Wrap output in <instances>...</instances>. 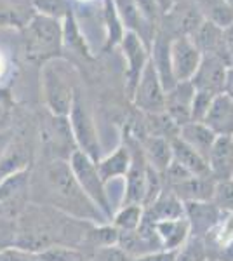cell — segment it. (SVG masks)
<instances>
[{
	"label": "cell",
	"instance_id": "1",
	"mask_svg": "<svg viewBox=\"0 0 233 261\" xmlns=\"http://www.w3.org/2000/svg\"><path fill=\"white\" fill-rule=\"evenodd\" d=\"M42 185L45 190L42 205H49L71 218L92 223V225L107 223V216L92 204L86 192L80 188L68 161L53 159L45 164L42 167Z\"/></svg>",
	"mask_w": 233,
	"mask_h": 261
},
{
	"label": "cell",
	"instance_id": "2",
	"mask_svg": "<svg viewBox=\"0 0 233 261\" xmlns=\"http://www.w3.org/2000/svg\"><path fill=\"white\" fill-rule=\"evenodd\" d=\"M40 87L49 112L56 117H68L77 89L70 70H66L61 61H56V58L47 61L42 68Z\"/></svg>",
	"mask_w": 233,
	"mask_h": 261
},
{
	"label": "cell",
	"instance_id": "3",
	"mask_svg": "<svg viewBox=\"0 0 233 261\" xmlns=\"http://www.w3.org/2000/svg\"><path fill=\"white\" fill-rule=\"evenodd\" d=\"M23 30L27 53L33 60H54L65 42L63 21L50 19L40 14L33 16Z\"/></svg>",
	"mask_w": 233,
	"mask_h": 261
},
{
	"label": "cell",
	"instance_id": "4",
	"mask_svg": "<svg viewBox=\"0 0 233 261\" xmlns=\"http://www.w3.org/2000/svg\"><path fill=\"white\" fill-rule=\"evenodd\" d=\"M68 162L75 178L79 181L80 188L86 192V195L91 199L92 204L107 216V220L112 218V204H110L107 187H105L107 183L101 179L99 171H97V164L80 150H77L71 155Z\"/></svg>",
	"mask_w": 233,
	"mask_h": 261
},
{
	"label": "cell",
	"instance_id": "5",
	"mask_svg": "<svg viewBox=\"0 0 233 261\" xmlns=\"http://www.w3.org/2000/svg\"><path fill=\"white\" fill-rule=\"evenodd\" d=\"M68 122L73 140L77 143V148L97 164L101 161V146L99 140H97V130L91 113H89L82 98H80L79 91L75 92L73 105H71V110L68 113Z\"/></svg>",
	"mask_w": 233,
	"mask_h": 261
},
{
	"label": "cell",
	"instance_id": "6",
	"mask_svg": "<svg viewBox=\"0 0 233 261\" xmlns=\"http://www.w3.org/2000/svg\"><path fill=\"white\" fill-rule=\"evenodd\" d=\"M131 99H133L134 107L145 115H153V113L164 112L165 89L151 61H148V65L143 70Z\"/></svg>",
	"mask_w": 233,
	"mask_h": 261
},
{
	"label": "cell",
	"instance_id": "7",
	"mask_svg": "<svg viewBox=\"0 0 233 261\" xmlns=\"http://www.w3.org/2000/svg\"><path fill=\"white\" fill-rule=\"evenodd\" d=\"M30 171L27 167L11 172L0 181V209L6 216H19L30 200Z\"/></svg>",
	"mask_w": 233,
	"mask_h": 261
},
{
	"label": "cell",
	"instance_id": "8",
	"mask_svg": "<svg viewBox=\"0 0 233 261\" xmlns=\"http://www.w3.org/2000/svg\"><path fill=\"white\" fill-rule=\"evenodd\" d=\"M122 50H124V58L127 63V70H125V84H127V94L129 98L133 96V91L136 87V84L141 77L143 70L150 61V49L148 45L143 42L141 37L134 32L127 30L124 33L120 40Z\"/></svg>",
	"mask_w": 233,
	"mask_h": 261
},
{
	"label": "cell",
	"instance_id": "9",
	"mask_svg": "<svg viewBox=\"0 0 233 261\" xmlns=\"http://www.w3.org/2000/svg\"><path fill=\"white\" fill-rule=\"evenodd\" d=\"M124 178L125 187L122 205H143L146 199L148 187V162L145 155H143L139 143L136 145V148L131 150V167Z\"/></svg>",
	"mask_w": 233,
	"mask_h": 261
},
{
	"label": "cell",
	"instance_id": "10",
	"mask_svg": "<svg viewBox=\"0 0 233 261\" xmlns=\"http://www.w3.org/2000/svg\"><path fill=\"white\" fill-rule=\"evenodd\" d=\"M202 61V53L190 37L179 35L171 40V65L176 82L192 81Z\"/></svg>",
	"mask_w": 233,
	"mask_h": 261
},
{
	"label": "cell",
	"instance_id": "11",
	"mask_svg": "<svg viewBox=\"0 0 233 261\" xmlns=\"http://www.w3.org/2000/svg\"><path fill=\"white\" fill-rule=\"evenodd\" d=\"M231 65L223 61L221 58L216 56H202V61L198 65L197 71L192 77V86L195 91L209 92L213 96L223 94L224 79H226V71Z\"/></svg>",
	"mask_w": 233,
	"mask_h": 261
},
{
	"label": "cell",
	"instance_id": "12",
	"mask_svg": "<svg viewBox=\"0 0 233 261\" xmlns=\"http://www.w3.org/2000/svg\"><path fill=\"white\" fill-rule=\"evenodd\" d=\"M195 98V87L192 82H177L174 87L165 91L164 113L169 117L177 127L192 122V105Z\"/></svg>",
	"mask_w": 233,
	"mask_h": 261
},
{
	"label": "cell",
	"instance_id": "13",
	"mask_svg": "<svg viewBox=\"0 0 233 261\" xmlns=\"http://www.w3.org/2000/svg\"><path fill=\"white\" fill-rule=\"evenodd\" d=\"M185 216L190 223V237L204 239L223 220V211L209 202H185Z\"/></svg>",
	"mask_w": 233,
	"mask_h": 261
},
{
	"label": "cell",
	"instance_id": "14",
	"mask_svg": "<svg viewBox=\"0 0 233 261\" xmlns=\"http://www.w3.org/2000/svg\"><path fill=\"white\" fill-rule=\"evenodd\" d=\"M190 39L193 40V44L197 45L198 50L202 53V56H216L221 58L223 61H226L228 65H233V58L228 53L226 45H224L223 39V28L216 27L214 23L204 19L197 27Z\"/></svg>",
	"mask_w": 233,
	"mask_h": 261
},
{
	"label": "cell",
	"instance_id": "15",
	"mask_svg": "<svg viewBox=\"0 0 233 261\" xmlns=\"http://www.w3.org/2000/svg\"><path fill=\"white\" fill-rule=\"evenodd\" d=\"M171 40L172 37L165 35L164 32H157L150 44V61L159 73L165 91H169L177 84L171 65Z\"/></svg>",
	"mask_w": 233,
	"mask_h": 261
},
{
	"label": "cell",
	"instance_id": "16",
	"mask_svg": "<svg viewBox=\"0 0 233 261\" xmlns=\"http://www.w3.org/2000/svg\"><path fill=\"white\" fill-rule=\"evenodd\" d=\"M185 216V202H181L171 190H162L153 204L145 207L143 225H155L165 220H177Z\"/></svg>",
	"mask_w": 233,
	"mask_h": 261
},
{
	"label": "cell",
	"instance_id": "17",
	"mask_svg": "<svg viewBox=\"0 0 233 261\" xmlns=\"http://www.w3.org/2000/svg\"><path fill=\"white\" fill-rule=\"evenodd\" d=\"M216 183L218 181L213 176H190L167 190H171L181 202H209L214 197Z\"/></svg>",
	"mask_w": 233,
	"mask_h": 261
},
{
	"label": "cell",
	"instance_id": "18",
	"mask_svg": "<svg viewBox=\"0 0 233 261\" xmlns=\"http://www.w3.org/2000/svg\"><path fill=\"white\" fill-rule=\"evenodd\" d=\"M211 176L216 181H226L233 178V145L228 136H218L211 153L207 157Z\"/></svg>",
	"mask_w": 233,
	"mask_h": 261
},
{
	"label": "cell",
	"instance_id": "19",
	"mask_svg": "<svg viewBox=\"0 0 233 261\" xmlns=\"http://www.w3.org/2000/svg\"><path fill=\"white\" fill-rule=\"evenodd\" d=\"M204 124L216 136L230 138L233 134V101L224 94L216 96L204 119Z\"/></svg>",
	"mask_w": 233,
	"mask_h": 261
},
{
	"label": "cell",
	"instance_id": "20",
	"mask_svg": "<svg viewBox=\"0 0 233 261\" xmlns=\"http://www.w3.org/2000/svg\"><path fill=\"white\" fill-rule=\"evenodd\" d=\"M151 226L164 251H177L190 239V223L186 218L159 221Z\"/></svg>",
	"mask_w": 233,
	"mask_h": 261
},
{
	"label": "cell",
	"instance_id": "21",
	"mask_svg": "<svg viewBox=\"0 0 233 261\" xmlns=\"http://www.w3.org/2000/svg\"><path fill=\"white\" fill-rule=\"evenodd\" d=\"M139 145H141L143 155H145L148 166L153 167L162 176L172 162L171 141L159 136H143L139 140Z\"/></svg>",
	"mask_w": 233,
	"mask_h": 261
},
{
	"label": "cell",
	"instance_id": "22",
	"mask_svg": "<svg viewBox=\"0 0 233 261\" xmlns=\"http://www.w3.org/2000/svg\"><path fill=\"white\" fill-rule=\"evenodd\" d=\"M179 140H183L190 148H193L198 155L207 161L213 148L214 141L218 140V136L211 130L204 122H188L183 127H179Z\"/></svg>",
	"mask_w": 233,
	"mask_h": 261
},
{
	"label": "cell",
	"instance_id": "23",
	"mask_svg": "<svg viewBox=\"0 0 233 261\" xmlns=\"http://www.w3.org/2000/svg\"><path fill=\"white\" fill-rule=\"evenodd\" d=\"M33 16L32 0H0V27L24 28Z\"/></svg>",
	"mask_w": 233,
	"mask_h": 261
},
{
	"label": "cell",
	"instance_id": "24",
	"mask_svg": "<svg viewBox=\"0 0 233 261\" xmlns=\"http://www.w3.org/2000/svg\"><path fill=\"white\" fill-rule=\"evenodd\" d=\"M171 148H172V161L179 164L181 167H185L190 174L193 176H211L209 166H207V161L202 155H198L193 148H190L188 145L179 140V138H174L171 141Z\"/></svg>",
	"mask_w": 233,
	"mask_h": 261
},
{
	"label": "cell",
	"instance_id": "25",
	"mask_svg": "<svg viewBox=\"0 0 233 261\" xmlns=\"http://www.w3.org/2000/svg\"><path fill=\"white\" fill-rule=\"evenodd\" d=\"M129 167H131V148L127 145L118 146L112 155H108V157L101 159L97 162V171H99V176L105 183H108L110 179L125 176Z\"/></svg>",
	"mask_w": 233,
	"mask_h": 261
},
{
	"label": "cell",
	"instance_id": "26",
	"mask_svg": "<svg viewBox=\"0 0 233 261\" xmlns=\"http://www.w3.org/2000/svg\"><path fill=\"white\" fill-rule=\"evenodd\" d=\"M204 19L214 23L219 28H226L233 23V6L226 0H195Z\"/></svg>",
	"mask_w": 233,
	"mask_h": 261
},
{
	"label": "cell",
	"instance_id": "27",
	"mask_svg": "<svg viewBox=\"0 0 233 261\" xmlns=\"http://www.w3.org/2000/svg\"><path fill=\"white\" fill-rule=\"evenodd\" d=\"M35 14L45 16L50 19L65 21L73 14V0H32Z\"/></svg>",
	"mask_w": 233,
	"mask_h": 261
},
{
	"label": "cell",
	"instance_id": "28",
	"mask_svg": "<svg viewBox=\"0 0 233 261\" xmlns=\"http://www.w3.org/2000/svg\"><path fill=\"white\" fill-rule=\"evenodd\" d=\"M143 205H122V209L113 216V226L118 231H133L138 230L143 221Z\"/></svg>",
	"mask_w": 233,
	"mask_h": 261
},
{
	"label": "cell",
	"instance_id": "29",
	"mask_svg": "<svg viewBox=\"0 0 233 261\" xmlns=\"http://www.w3.org/2000/svg\"><path fill=\"white\" fill-rule=\"evenodd\" d=\"M207 247L202 239L190 237L179 249L176 251L174 261H207Z\"/></svg>",
	"mask_w": 233,
	"mask_h": 261
},
{
	"label": "cell",
	"instance_id": "30",
	"mask_svg": "<svg viewBox=\"0 0 233 261\" xmlns=\"http://www.w3.org/2000/svg\"><path fill=\"white\" fill-rule=\"evenodd\" d=\"M18 244V218L0 216V252L16 247Z\"/></svg>",
	"mask_w": 233,
	"mask_h": 261
},
{
	"label": "cell",
	"instance_id": "31",
	"mask_svg": "<svg viewBox=\"0 0 233 261\" xmlns=\"http://www.w3.org/2000/svg\"><path fill=\"white\" fill-rule=\"evenodd\" d=\"M213 202L223 213H233V179L216 183Z\"/></svg>",
	"mask_w": 233,
	"mask_h": 261
},
{
	"label": "cell",
	"instance_id": "32",
	"mask_svg": "<svg viewBox=\"0 0 233 261\" xmlns=\"http://www.w3.org/2000/svg\"><path fill=\"white\" fill-rule=\"evenodd\" d=\"M40 258L44 261H84V254L73 247L53 246L49 249L40 252Z\"/></svg>",
	"mask_w": 233,
	"mask_h": 261
},
{
	"label": "cell",
	"instance_id": "33",
	"mask_svg": "<svg viewBox=\"0 0 233 261\" xmlns=\"http://www.w3.org/2000/svg\"><path fill=\"white\" fill-rule=\"evenodd\" d=\"M12 113H14V99L11 91L0 87V130L11 129Z\"/></svg>",
	"mask_w": 233,
	"mask_h": 261
},
{
	"label": "cell",
	"instance_id": "34",
	"mask_svg": "<svg viewBox=\"0 0 233 261\" xmlns=\"http://www.w3.org/2000/svg\"><path fill=\"white\" fill-rule=\"evenodd\" d=\"M214 98L216 96L209 94V92L195 91V98L192 105V122H204Z\"/></svg>",
	"mask_w": 233,
	"mask_h": 261
},
{
	"label": "cell",
	"instance_id": "35",
	"mask_svg": "<svg viewBox=\"0 0 233 261\" xmlns=\"http://www.w3.org/2000/svg\"><path fill=\"white\" fill-rule=\"evenodd\" d=\"M89 261H133V258L118 246H108L92 251Z\"/></svg>",
	"mask_w": 233,
	"mask_h": 261
},
{
	"label": "cell",
	"instance_id": "36",
	"mask_svg": "<svg viewBox=\"0 0 233 261\" xmlns=\"http://www.w3.org/2000/svg\"><path fill=\"white\" fill-rule=\"evenodd\" d=\"M0 261H44L40 258V254L27 249H21V247H11L7 251L0 252Z\"/></svg>",
	"mask_w": 233,
	"mask_h": 261
},
{
	"label": "cell",
	"instance_id": "37",
	"mask_svg": "<svg viewBox=\"0 0 233 261\" xmlns=\"http://www.w3.org/2000/svg\"><path fill=\"white\" fill-rule=\"evenodd\" d=\"M174 258H176V251H157L145 256H139V258L133 261H174Z\"/></svg>",
	"mask_w": 233,
	"mask_h": 261
},
{
	"label": "cell",
	"instance_id": "38",
	"mask_svg": "<svg viewBox=\"0 0 233 261\" xmlns=\"http://www.w3.org/2000/svg\"><path fill=\"white\" fill-rule=\"evenodd\" d=\"M12 141H14V136H12V130L6 129V130H0V162L4 161L7 153H9Z\"/></svg>",
	"mask_w": 233,
	"mask_h": 261
},
{
	"label": "cell",
	"instance_id": "39",
	"mask_svg": "<svg viewBox=\"0 0 233 261\" xmlns=\"http://www.w3.org/2000/svg\"><path fill=\"white\" fill-rule=\"evenodd\" d=\"M223 94L228 96L233 101V65L226 71V79H224V87H223Z\"/></svg>",
	"mask_w": 233,
	"mask_h": 261
},
{
	"label": "cell",
	"instance_id": "40",
	"mask_svg": "<svg viewBox=\"0 0 233 261\" xmlns=\"http://www.w3.org/2000/svg\"><path fill=\"white\" fill-rule=\"evenodd\" d=\"M223 39H224V45H226L228 53L233 58V23L228 24L226 28H223Z\"/></svg>",
	"mask_w": 233,
	"mask_h": 261
},
{
	"label": "cell",
	"instance_id": "41",
	"mask_svg": "<svg viewBox=\"0 0 233 261\" xmlns=\"http://www.w3.org/2000/svg\"><path fill=\"white\" fill-rule=\"evenodd\" d=\"M157 4H159L160 12H162V18L165 14H169V11L174 7V0H157Z\"/></svg>",
	"mask_w": 233,
	"mask_h": 261
},
{
	"label": "cell",
	"instance_id": "42",
	"mask_svg": "<svg viewBox=\"0 0 233 261\" xmlns=\"http://www.w3.org/2000/svg\"><path fill=\"white\" fill-rule=\"evenodd\" d=\"M4 70H6V61H4V56L0 54V77L4 75Z\"/></svg>",
	"mask_w": 233,
	"mask_h": 261
},
{
	"label": "cell",
	"instance_id": "43",
	"mask_svg": "<svg viewBox=\"0 0 233 261\" xmlns=\"http://www.w3.org/2000/svg\"><path fill=\"white\" fill-rule=\"evenodd\" d=\"M179 2H185V0H174V4H179Z\"/></svg>",
	"mask_w": 233,
	"mask_h": 261
},
{
	"label": "cell",
	"instance_id": "44",
	"mask_svg": "<svg viewBox=\"0 0 233 261\" xmlns=\"http://www.w3.org/2000/svg\"><path fill=\"white\" fill-rule=\"evenodd\" d=\"M75 2H89V0H75Z\"/></svg>",
	"mask_w": 233,
	"mask_h": 261
},
{
	"label": "cell",
	"instance_id": "45",
	"mask_svg": "<svg viewBox=\"0 0 233 261\" xmlns=\"http://www.w3.org/2000/svg\"><path fill=\"white\" fill-rule=\"evenodd\" d=\"M226 2H228V4H231V6H233V0H226Z\"/></svg>",
	"mask_w": 233,
	"mask_h": 261
},
{
	"label": "cell",
	"instance_id": "46",
	"mask_svg": "<svg viewBox=\"0 0 233 261\" xmlns=\"http://www.w3.org/2000/svg\"><path fill=\"white\" fill-rule=\"evenodd\" d=\"M230 140H231V145H233V134H231V136H230Z\"/></svg>",
	"mask_w": 233,
	"mask_h": 261
},
{
	"label": "cell",
	"instance_id": "47",
	"mask_svg": "<svg viewBox=\"0 0 233 261\" xmlns=\"http://www.w3.org/2000/svg\"><path fill=\"white\" fill-rule=\"evenodd\" d=\"M0 216H2V209H0Z\"/></svg>",
	"mask_w": 233,
	"mask_h": 261
},
{
	"label": "cell",
	"instance_id": "48",
	"mask_svg": "<svg viewBox=\"0 0 233 261\" xmlns=\"http://www.w3.org/2000/svg\"><path fill=\"white\" fill-rule=\"evenodd\" d=\"M207 261H214V259H207Z\"/></svg>",
	"mask_w": 233,
	"mask_h": 261
},
{
	"label": "cell",
	"instance_id": "49",
	"mask_svg": "<svg viewBox=\"0 0 233 261\" xmlns=\"http://www.w3.org/2000/svg\"><path fill=\"white\" fill-rule=\"evenodd\" d=\"M231 179H233V178H231Z\"/></svg>",
	"mask_w": 233,
	"mask_h": 261
}]
</instances>
